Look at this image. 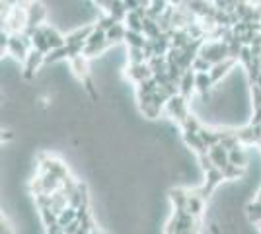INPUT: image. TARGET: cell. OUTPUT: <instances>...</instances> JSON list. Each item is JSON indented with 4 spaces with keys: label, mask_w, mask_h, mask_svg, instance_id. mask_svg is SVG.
<instances>
[{
    "label": "cell",
    "mask_w": 261,
    "mask_h": 234,
    "mask_svg": "<svg viewBox=\"0 0 261 234\" xmlns=\"http://www.w3.org/2000/svg\"><path fill=\"white\" fill-rule=\"evenodd\" d=\"M86 59L88 57H84V55H78V57H74V59H70L68 63H70V68L74 70V74H76L82 82L84 80H88L90 78V72H88V63H86Z\"/></svg>",
    "instance_id": "16"
},
{
    "label": "cell",
    "mask_w": 261,
    "mask_h": 234,
    "mask_svg": "<svg viewBox=\"0 0 261 234\" xmlns=\"http://www.w3.org/2000/svg\"><path fill=\"white\" fill-rule=\"evenodd\" d=\"M253 43H261V34L255 37V41H253ZM253 43H251V45H253Z\"/></svg>",
    "instance_id": "41"
},
{
    "label": "cell",
    "mask_w": 261,
    "mask_h": 234,
    "mask_svg": "<svg viewBox=\"0 0 261 234\" xmlns=\"http://www.w3.org/2000/svg\"><path fill=\"white\" fill-rule=\"evenodd\" d=\"M236 63H238V61H234V59H226V61H222V63L213 65L211 72H208V74H211V78H213V82H215V84H217V82H220L222 78L228 74V70L234 67Z\"/></svg>",
    "instance_id": "13"
},
{
    "label": "cell",
    "mask_w": 261,
    "mask_h": 234,
    "mask_svg": "<svg viewBox=\"0 0 261 234\" xmlns=\"http://www.w3.org/2000/svg\"><path fill=\"white\" fill-rule=\"evenodd\" d=\"M242 2H248V0H236V4H242Z\"/></svg>",
    "instance_id": "44"
},
{
    "label": "cell",
    "mask_w": 261,
    "mask_h": 234,
    "mask_svg": "<svg viewBox=\"0 0 261 234\" xmlns=\"http://www.w3.org/2000/svg\"><path fill=\"white\" fill-rule=\"evenodd\" d=\"M199 55L205 57L211 65H217V63H222V61H226L230 59V51H228V43H224V41H205L203 47H201V51H199Z\"/></svg>",
    "instance_id": "1"
},
{
    "label": "cell",
    "mask_w": 261,
    "mask_h": 234,
    "mask_svg": "<svg viewBox=\"0 0 261 234\" xmlns=\"http://www.w3.org/2000/svg\"><path fill=\"white\" fill-rule=\"evenodd\" d=\"M242 170H244V168L230 164L228 168H224V170H222V174H224V179H236V178H240V176H242Z\"/></svg>",
    "instance_id": "34"
},
{
    "label": "cell",
    "mask_w": 261,
    "mask_h": 234,
    "mask_svg": "<svg viewBox=\"0 0 261 234\" xmlns=\"http://www.w3.org/2000/svg\"><path fill=\"white\" fill-rule=\"evenodd\" d=\"M111 45L109 41L106 43H86V49H84V57H94V55H99L101 51H106V47Z\"/></svg>",
    "instance_id": "31"
},
{
    "label": "cell",
    "mask_w": 261,
    "mask_h": 234,
    "mask_svg": "<svg viewBox=\"0 0 261 234\" xmlns=\"http://www.w3.org/2000/svg\"><path fill=\"white\" fill-rule=\"evenodd\" d=\"M139 63H148L142 47H129V65H139Z\"/></svg>",
    "instance_id": "27"
},
{
    "label": "cell",
    "mask_w": 261,
    "mask_h": 234,
    "mask_svg": "<svg viewBox=\"0 0 261 234\" xmlns=\"http://www.w3.org/2000/svg\"><path fill=\"white\" fill-rule=\"evenodd\" d=\"M32 188L35 191V195H39V193H55V191H59L63 188V181L57 176H53V174L41 170V176L33 181Z\"/></svg>",
    "instance_id": "3"
},
{
    "label": "cell",
    "mask_w": 261,
    "mask_h": 234,
    "mask_svg": "<svg viewBox=\"0 0 261 234\" xmlns=\"http://www.w3.org/2000/svg\"><path fill=\"white\" fill-rule=\"evenodd\" d=\"M2 2H6V4H10L12 8H16V6H22V8H25L32 0H2Z\"/></svg>",
    "instance_id": "37"
},
{
    "label": "cell",
    "mask_w": 261,
    "mask_h": 234,
    "mask_svg": "<svg viewBox=\"0 0 261 234\" xmlns=\"http://www.w3.org/2000/svg\"><path fill=\"white\" fill-rule=\"evenodd\" d=\"M203 207H205V199H203L201 195H197V193H189L184 211H187L189 215H193V217L199 219V215L203 213Z\"/></svg>",
    "instance_id": "14"
},
{
    "label": "cell",
    "mask_w": 261,
    "mask_h": 234,
    "mask_svg": "<svg viewBox=\"0 0 261 234\" xmlns=\"http://www.w3.org/2000/svg\"><path fill=\"white\" fill-rule=\"evenodd\" d=\"M251 86H259V88H261V76L257 78V82H255V84H251Z\"/></svg>",
    "instance_id": "40"
},
{
    "label": "cell",
    "mask_w": 261,
    "mask_h": 234,
    "mask_svg": "<svg viewBox=\"0 0 261 234\" xmlns=\"http://www.w3.org/2000/svg\"><path fill=\"white\" fill-rule=\"evenodd\" d=\"M181 129H184V131H193V133H199V131H201V123L197 121L195 115H191V113H189V115L185 117V121L181 123Z\"/></svg>",
    "instance_id": "29"
},
{
    "label": "cell",
    "mask_w": 261,
    "mask_h": 234,
    "mask_svg": "<svg viewBox=\"0 0 261 234\" xmlns=\"http://www.w3.org/2000/svg\"><path fill=\"white\" fill-rule=\"evenodd\" d=\"M115 23H121V22H117V20H115L113 16L106 14V16H101V18H99L98 28H99V30H103V32H109V30H111V28H113Z\"/></svg>",
    "instance_id": "33"
},
{
    "label": "cell",
    "mask_w": 261,
    "mask_h": 234,
    "mask_svg": "<svg viewBox=\"0 0 261 234\" xmlns=\"http://www.w3.org/2000/svg\"><path fill=\"white\" fill-rule=\"evenodd\" d=\"M142 34L146 35V39H156L164 34L162 28L158 20H152V18H144V25H142Z\"/></svg>",
    "instance_id": "20"
},
{
    "label": "cell",
    "mask_w": 261,
    "mask_h": 234,
    "mask_svg": "<svg viewBox=\"0 0 261 234\" xmlns=\"http://www.w3.org/2000/svg\"><path fill=\"white\" fill-rule=\"evenodd\" d=\"M166 112H168L170 117H174L175 121L181 125V123L185 121V117L189 115V110H187V98H184L181 94L172 96V98L168 100V103H166Z\"/></svg>",
    "instance_id": "4"
},
{
    "label": "cell",
    "mask_w": 261,
    "mask_h": 234,
    "mask_svg": "<svg viewBox=\"0 0 261 234\" xmlns=\"http://www.w3.org/2000/svg\"><path fill=\"white\" fill-rule=\"evenodd\" d=\"M74 221H78V209L68 205L65 211L59 215V226H61V228H66L68 224H72Z\"/></svg>",
    "instance_id": "23"
},
{
    "label": "cell",
    "mask_w": 261,
    "mask_h": 234,
    "mask_svg": "<svg viewBox=\"0 0 261 234\" xmlns=\"http://www.w3.org/2000/svg\"><path fill=\"white\" fill-rule=\"evenodd\" d=\"M197 158H199V164H201V168L205 170V174H207L208 170L217 168L215 164H213V160H211V156H208V152H205V154H199Z\"/></svg>",
    "instance_id": "35"
},
{
    "label": "cell",
    "mask_w": 261,
    "mask_h": 234,
    "mask_svg": "<svg viewBox=\"0 0 261 234\" xmlns=\"http://www.w3.org/2000/svg\"><path fill=\"white\" fill-rule=\"evenodd\" d=\"M25 12H28V25H25L23 34H28L32 37L33 32H35L37 28H41L47 12H45L43 4H41V2H35V0H32V2L25 6Z\"/></svg>",
    "instance_id": "2"
},
{
    "label": "cell",
    "mask_w": 261,
    "mask_h": 234,
    "mask_svg": "<svg viewBox=\"0 0 261 234\" xmlns=\"http://www.w3.org/2000/svg\"><path fill=\"white\" fill-rule=\"evenodd\" d=\"M108 14L109 16H113L117 22L125 23V18H127L129 10H127V6H125V2H123V0H113V2H111V6H109Z\"/></svg>",
    "instance_id": "21"
},
{
    "label": "cell",
    "mask_w": 261,
    "mask_h": 234,
    "mask_svg": "<svg viewBox=\"0 0 261 234\" xmlns=\"http://www.w3.org/2000/svg\"><path fill=\"white\" fill-rule=\"evenodd\" d=\"M257 14H259V22H261V4L257 6Z\"/></svg>",
    "instance_id": "43"
},
{
    "label": "cell",
    "mask_w": 261,
    "mask_h": 234,
    "mask_svg": "<svg viewBox=\"0 0 261 234\" xmlns=\"http://www.w3.org/2000/svg\"><path fill=\"white\" fill-rule=\"evenodd\" d=\"M137 96H139V103H141L142 113H144L146 117L154 119V117H158V115H160V108L154 103L152 96H141V94H137Z\"/></svg>",
    "instance_id": "17"
},
{
    "label": "cell",
    "mask_w": 261,
    "mask_h": 234,
    "mask_svg": "<svg viewBox=\"0 0 261 234\" xmlns=\"http://www.w3.org/2000/svg\"><path fill=\"white\" fill-rule=\"evenodd\" d=\"M201 139H203V143L207 148H213V146L220 145V131H213V129H207V127H201Z\"/></svg>",
    "instance_id": "22"
},
{
    "label": "cell",
    "mask_w": 261,
    "mask_h": 234,
    "mask_svg": "<svg viewBox=\"0 0 261 234\" xmlns=\"http://www.w3.org/2000/svg\"><path fill=\"white\" fill-rule=\"evenodd\" d=\"M111 2H113V0H94V4H96L98 8H101V10H106V12L109 10V6H111Z\"/></svg>",
    "instance_id": "38"
},
{
    "label": "cell",
    "mask_w": 261,
    "mask_h": 234,
    "mask_svg": "<svg viewBox=\"0 0 261 234\" xmlns=\"http://www.w3.org/2000/svg\"><path fill=\"white\" fill-rule=\"evenodd\" d=\"M125 43H127V47H144V43H146V35L142 34V32H133V30H127Z\"/></svg>",
    "instance_id": "25"
},
{
    "label": "cell",
    "mask_w": 261,
    "mask_h": 234,
    "mask_svg": "<svg viewBox=\"0 0 261 234\" xmlns=\"http://www.w3.org/2000/svg\"><path fill=\"white\" fill-rule=\"evenodd\" d=\"M215 86V82H213V78H211V74L208 72H197L195 76V88L201 92V96L203 98H207L208 92H211V88Z\"/></svg>",
    "instance_id": "19"
},
{
    "label": "cell",
    "mask_w": 261,
    "mask_h": 234,
    "mask_svg": "<svg viewBox=\"0 0 261 234\" xmlns=\"http://www.w3.org/2000/svg\"><path fill=\"white\" fill-rule=\"evenodd\" d=\"M68 205L80 209V207H88V190L84 184H76L74 191L68 195Z\"/></svg>",
    "instance_id": "11"
},
{
    "label": "cell",
    "mask_w": 261,
    "mask_h": 234,
    "mask_svg": "<svg viewBox=\"0 0 261 234\" xmlns=\"http://www.w3.org/2000/svg\"><path fill=\"white\" fill-rule=\"evenodd\" d=\"M90 234H106V232H101V230H96V228H94V230H92Z\"/></svg>",
    "instance_id": "42"
},
{
    "label": "cell",
    "mask_w": 261,
    "mask_h": 234,
    "mask_svg": "<svg viewBox=\"0 0 261 234\" xmlns=\"http://www.w3.org/2000/svg\"><path fill=\"white\" fill-rule=\"evenodd\" d=\"M208 156H211L213 164H215L218 170H224V168H228L230 164H232V162H230L228 150L222 145H217V146H213V148H208Z\"/></svg>",
    "instance_id": "8"
},
{
    "label": "cell",
    "mask_w": 261,
    "mask_h": 234,
    "mask_svg": "<svg viewBox=\"0 0 261 234\" xmlns=\"http://www.w3.org/2000/svg\"><path fill=\"white\" fill-rule=\"evenodd\" d=\"M195 76H197V72L193 70V68H189V70H185L184 72V76H181V80H179V94L184 96V98H191V94L195 92Z\"/></svg>",
    "instance_id": "9"
},
{
    "label": "cell",
    "mask_w": 261,
    "mask_h": 234,
    "mask_svg": "<svg viewBox=\"0 0 261 234\" xmlns=\"http://www.w3.org/2000/svg\"><path fill=\"white\" fill-rule=\"evenodd\" d=\"M41 32H43V35L47 37V41H49V45H51L53 49H61V47L66 45V37H63V35L59 34L55 28H51V25H41Z\"/></svg>",
    "instance_id": "15"
},
{
    "label": "cell",
    "mask_w": 261,
    "mask_h": 234,
    "mask_svg": "<svg viewBox=\"0 0 261 234\" xmlns=\"http://www.w3.org/2000/svg\"><path fill=\"white\" fill-rule=\"evenodd\" d=\"M205 2H213V0H205Z\"/></svg>",
    "instance_id": "47"
},
{
    "label": "cell",
    "mask_w": 261,
    "mask_h": 234,
    "mask_svg": "<svg viewBox=\"0 0 261 234\" xmlns=\"http://www.w3.org/2000/svg\"><path fill=\"white\" fill-rule=\"evenodd\" d=\"M191 68L195 70V72H211V68H213V65L208 63L205 57H197L195 61H193V65H191Z\"/></svg>",
    "instance_id": "32"
},
{
    "label": "cell",
    "mask_w": 261,
    "mask_h": 234,
    "mask_svg": "<svg viewBox=\"0 0 261 234\" xmlns=\"http://www.w3.org/2000/svg\"><path fill=\"white\" fill-rule=\"evenodd\" d=\"M187 195L189 193H185L184 190H172L170 191V199H172V203H174L175 209H185V203H187Z\"/></svg>",
    "instance_id": "26"
},
{
    "label": "cell",
    "mask_w": 261,
    "mask_h": 234,
    "mask_svg": "<svg viewBox=\"0 0 261 234\" xmlns=\"http://www.w3.org/2000/svg\"><path fill=\"white\" fill-rule=\"evenodd\" d=\"M257 224H259V230H261V221H259V223H257Z\"/></svg>",
    "instance_id": "46"
},
{
    "label": "cell",
    "mask_w": 261,
    "mask_h": 234,
    "mask_svg": "<svg viewBox=\"0 0 261 234\" xmlns=\"http://www.w3.org/2000/svg\"><path fill=\"white\" fill-rule=\"evenodd\" d=\"M2 234H12V232H10V226H8V224L2 223Z\"/></svg>",
    "instance_id": "39"
},
{
    "label": "cell",
    "mask_w": 261,
    "mask_h": 234,
    "mask_svg": "<svg viewBox=\"0 0 261 234\" xmlns=\"http://www.w3.org/2000/svg\"><path fill=\"white\" fill-rule=\"evenodd\" d=\"M32 41H33V49H37V51H41V53H43L45 57L49 55L51 51H53V47L49 45V41H47V37H45L43 32H41V28H37V30L33 32Z\"/></svg>",
    "instance_id": "18"
},
{
    "label": "cell",
    "mask_w": 261,
    "mask_h": 234,
    "mask_svg": "<svg viewBox=\"0 0 261 234\" xmlns=\"http://www.w3.org/2000/svg\"><path fill=\"white\" fill-rule=\"evenodd\" d=\"M125 35H127V25H125V23H115L108 32V41L109 43L125 41Z\"/></svg>",
    "instance_id": "24"
},
{
    "label": "cell",
    "mask_w": 261,
    "mask_h": 234,
    "mask_svg": "<svg viewBox=\"0 0 261 234\" xmlns=\"http://www.w3.org/2000/svg\"><path fill=\"white\" fill-rule=\"evenodd\" d=\"M41 63H45V55L41 51H37V49H32L28 59L23 61V78H25V80L33 78L35 70L41 67Z\"/></svg>",
    "instance_id": "6"
},
{
    "label": "cell",
    "mask_w": 261,
    "mask_h": 234,
    "mask_svg": "<svg viewBox=\"0 0 261 234\" xmlns=\"http://www.w3.org/2000/svg\"><path fill=\"white\" fill-rule=\"evenodd\" d=\"M41 170H45V172H49V174L57 176L61 181L68 178V170H66L65 164H63V162H59V160H53V158H43Z\"/></svg>",
    "instance_id": "10"
},
{
    "label": "cell",
    "mask_w": 261,
    "mask_h": 234,
    "mask_svg": "<svg viewBox=\"0 0 261 234\" xmlns=\"http://www.w3.org/2000/svg\"><path fill=\"white\" fill-rule=\"evenodd\" d=\"M224 179V174H222V170H218V168H213V170H208L207 172V181H205V186L201 188V190H197L195 193L197 195H201L203 199H207L208 195L215 191L218 184Z\"/></svg>",
    "instance_id": "5"
},
{
    "label": "cell",
    "mask_w": 261,
    "mask_h": 234,
    "mask_svg": "<svg viewBox=\"0 0 261 234\" xmlns=\"http://www.w3.org/2000/svg\"><path fill=\"white\" fill-rule=\"evenodd\" d=\"M184 141H185V145L187 146H191V150H193L197 156L208 152V148L205 146V143H203V139H201V135L199 133H193V131H184Z\"/></svg>",
    "instance_id": "12"
},
{
    "label": "cell",
    "mask_w": 261,
    "mask_h": 234,
    "mask_svg": "<svg viewBox=\"0 0 261 234\" xmlns=\"http://www.w3.org/2000/svg\"><path fill=\"white\" fill-rule=\"evenodd\" d=\"M228 156H230V162H232L234 166H240V168L246 166V156H244L242 146H236V148L228 150Z\"/></svg>",
    "instance_id": "28"
},
{
    "label": "cell",
    "mask_w": 261,
    "mask_h": 234,
    "mask_svg": "<svg viewBox=\"0 0 261 234\" xmlns=\"http://www.w3.org/2000/svg\"><path fill=\"white\" fill-rule=\"evenodd\" d=\"M127 76L133 80V82H137V84H141L144 80H148V78H152V68L148 63H139V65H129L127 68Z\"/></svg>",
    "instance_id": "7"
},
{
    "label": "cell",
    "mask_w": 261,
    "mask_h": 234,
    "mask_svg": "<svg viewBox=\"0 0 261 234\" xmlns=\"http://www.w3.org/2000/svg\"><path fill=\"white\" fill-rule=\"evenodd\" d=\"M246 45L240 41L238 37H234L232 41L228 43V51H230V59H234V61H238L240 55H242V49H244Z\"/></svg>",
    "instance_id": "30"
},
{
    "label": "cell",
    "mask_w": 261,
    "mask_h": 234,
    "mask_svg": "<svg viewBox=\"0 0 261 234\" xmlns=\"http://www.w3.org/2000/svg\"><path fill=\"white\" fill-rule=\"evenodd\" d=\"M257 201H261V190H259V193H257Z\"/></svg>",
    "instance_id": "45"
},
{
    "label": "cell",
    "mask_w": 261,
    "mask_h": 234,
    "mask_svg": "<svg viewBox=\"0 0 261 234\" xmlns=\"http://www.w3.org/2000/svg\"><path fill=\"white\" fill-rule=\"evenodd\" d=\"M123 2H125V6H127L129 12H135L141 8V0H123Z\"/></svg>",
    "instance_id": "36"
}]
</instances>
